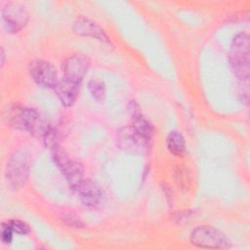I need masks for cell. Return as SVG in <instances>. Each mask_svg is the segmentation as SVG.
<instances>
[{
	"mask_svg": "<svg viewBox=\"0 0 250 250\" xmlns=\"http://www.w3.org/2000/svg\"><path fill=\"white\" fill-rule=\"evenodd\" d=\"M30 163V154L26 149L19 148L10 155L5 168V179L9 188L18 190L25 185Z\"/></svg>",
	"mask_w": 250,
	"mask_h": 250,
	"instance_id": "3957f363",
	"label": "cell"
},
{
	"mask_svg": "<svg viewBox=\"0 0 250 250\" xmlns=\"http://www.w3.org/2000/svg\"><path fill=\"white\" fill-rule=\"evenodd\" d=\"M90 67V60L82 54H73L69 56L63 62V78L79 84L84 79Z\"/></svg>",
	"mask_w": 250,
	"mask_h": 250,
	"instance_id": "ba28073f",
	"label": "cell"
},
{
	"mask_svg": "<svg viewBox=\"0 0 250 250\" xmlns=\"http://www.w3.org/2000/svg\"><path fill=\"white\" fill-rule=\"evenodd\" d=\"M13 229L10 227L9 223H3L1 225V241L4 244H10L13 239Z\"/></svg>",
	"mask_w": 250,
	"mask_h": 250,
	"instance_id": "2e32d148",
	"label": "cell"
},
{
	"mask_svg": "<svg viewBox=\"0 0 250 250\" xmlns=\"http://www.w3.org/2000/svg\"><path fill=\"white\" fill-rule=\"evenodd\" d=\"M8 223H9L10 227L12 228L13 231L18 233V234H20V235H26V234H28L30 232L29 226L26 223H24V222H22L21 220L13 219V220L9 221Z\"/></svg>",
	"mask_w": 250,
	"mask_h": 250,
	"instance_id": "9a60e30c",
	"label": "cell"
},
{
	"mask_svg": "<svg viewBox=\"0 0 250 250\" xmlns=\"http://www.w3.org/2000/svg\"><path fill=\"white\" fill-rule=\"evenodd\" d=\"M149 143L144 139L133 126L123 127L116 134L117 146L128 152L145 153L149 147Z\"/></svg>",
	"mask_w": 250,
	"mask_h": 250,
	"instance_id": "52a82bcc",
	"label": "cell"
},
{
	"mask_svg": "<svg viewBox=\"0 0 250 250\" xmlns=\"http://www.w3.org/2000/svg\"><path fill=\"white\" fill-rule=\"evenodd\" d=\"M87 88L92 98L97 103L104 102L106 97V88L104 82L102 79L98 77L91 78L87 83Z\"/></svg>",
	"mask_w": 250,
	"mask_h": 250,
	"instance_id": "5bb4252c",
	"label": "cell"
},
{
	"mask_svg": "<svg viewBox=\"0 0 250 250\" xmlns=\"http://www.w3.org/2000/svg\"><path fill=\"white\" fill-rule=\"evenodd\" d=\"M28 70L33 81L42 87L55 89L60 81L56 67L48 61L34 60L30 62Z\"/></svg>",
	"mask_w": 250,
	"mask_h": 250,
	"instance_id": "8992f818",
	"label": "cell"
},
{
	"mask_svg": "<svg viewBox=\"0 0 250 250\" xmlns=\"http://www.w3.org/2000/svg\"><path fill=\"white\" fill-rule=\"evenodd\" d=\"M190 243L196 247L207 249H227L230 247L228 237L219 229L210 226H199L189 237Z\"/></svg>",
	"mask_w": 250,
	"mask_h": 250,
	"instance_id": "277c9868",
	"label": "cell"
},
{
	"mask_svg": "<svg viewBox=\"0 0 250 250\" xmlns=\"http://www.w3.org/2000/svg\"><path fill=\"white\" fill-rule=\"evenodd\" d=\"M5 62V52H4V49L1 48V66H3Z\"/></svg>",
	"mask_w": 250,
	"mask_h": 250,
	"instance_id": "ac0fdd59",
	"label": "cell"
},
{
	"mask_svg": "<svg viewBox=\"0 0 250 250\" xmlns=\"http://www.w3.org/2000/svg\"><path fill=\"white\" fill-rule=\"evenodd\" d=\"M78 194L82 203L91 209L100 207L104 200V193L99 185L91 179H84L79 186Z\"/></svg>",
	"mask_w": 250,
	"mask_h": 250,
	"instance_id": "9c48e42d",
	"label": "cell"
},
{
	"mask_svg": "<svg viewBox=\"0 0 250 250\" xmlns=\"http://www.w3.org/2000/svg\"><path fill=\"white\" fill-rule=\"evenodd\" d=\"M60 170L64 176L69 188L73 190H77L84 180L83 166L77 161L68 159L60 167Z\"/></svg>",
	"mask_w": 250,
	"mask_h": 250,
	"instance_id": "8fae6325",
	"label": "cell"
},
{
	"mask_svg": "<svg viewBox=\"0 0 250 250\" xmlns=\"http://www.w3.org/2000/svg\"><path fill=\"white\" fill-rule=\"evenodd\" d=\"M79 87V84L70 82L63 78L58 82L57 86L55 87V91L61 103L64 106H71L78 97Z\"/></svg>",
	"mask_w": 250,
	"mask_h": 250,
	"instance_id": "7c38bea8",
	"label": "cell"
},
{
	"mask_svg": "<svg viewBox=\"0 0 250 250\" xmlns=\"http://www.w3.org/2000/svg\"><path fill=\"white\" fill-rule=\"evenodd\" d=\"M250 40L245 32L236 34L231 42L229 61L231 70L240 81H247L250 72Z\"/></svg>",
	"mask_w": 250,
	"mask_h": 250,
	"instance_id": "7a4b0ae2",
	"label": "cell"
},
{
	"mask_svg": "<svg viewBox=\"0 0 250 250\" xmlns=\"http://www.w3.org/2000/svg\"><path fill=\"white\" fill-rule=\"evenodd\" d=\"M2 19L5 29L10 33L21 30L28 21V12L25 7L17 2H8L2 8Z\"/></svg>",
	"mask_w": 250,
	"mask_h": 250,
	"instance_id": "5b68a950",
	"label": "cell"
},
{
	"mask_svg": "<svg viewBox=\"0 0 250 250\" xmlns=\"http://www.w3.org/2000/svg\"><path fill=\"white\" fill-rule=\"evenodd\" d=\"M73 30L78 35L93 37L103 42H109V39L104 30L97 22L84 17L78 18L74 21Z\"/></svg>",
	"mask_w": 250,
	"mask_h": 250,
	"instance_id": "30bf717a",
	"label": "cell"
},
{
	"mask_svg": "<svg viewBox=\"0 0 250 250\" xmlns=\"http://www.w3.org/2000/svg\"><path fill=\"white\" fill-rule=\"evenodd\" d=\"M7 119L13 128L26 131L36 138H44L51 129L47 119L34 108L13 105L8 109Z\"/></svg>",
	"mask_w": 250,
	"mask_h": 250,
	"instance_id": "6da1fadb",
	"label": "cell"
},
{
	"mask_svg": "<svg viewBox=\"0 0 250 250\" xmlns=\"http://www.w3.org/2000/svg\"><path fill=\"white\" fill-rule=\"evenodd\" d=\"M62 221L67 226L72 228H82L84 226L83 223L80 221V219L73 214H64L62 217Z\"/></svg>",
	"mask_w": 250,
	"mask_h": 250,
	"instance_id": "e0dca14e",
	"label": "cell"
},
{
	"mask_svg": "<svg viewBox=\"0 0 250 250\" xmlns=\"http://www.w3.org/2000/svg\"><path fill=\"white\" fill-rule=\"evenodd\" d=\"M166 146L168 150L176 156H182L187 148L185 137L179 131H171L169 133L166 139Z\"/></svg>",
	"mask_w": 250,
	"mask_h": 250,
	"instance_id": "4fadbf2b",
	"label": "cell"
}]
</instances>
